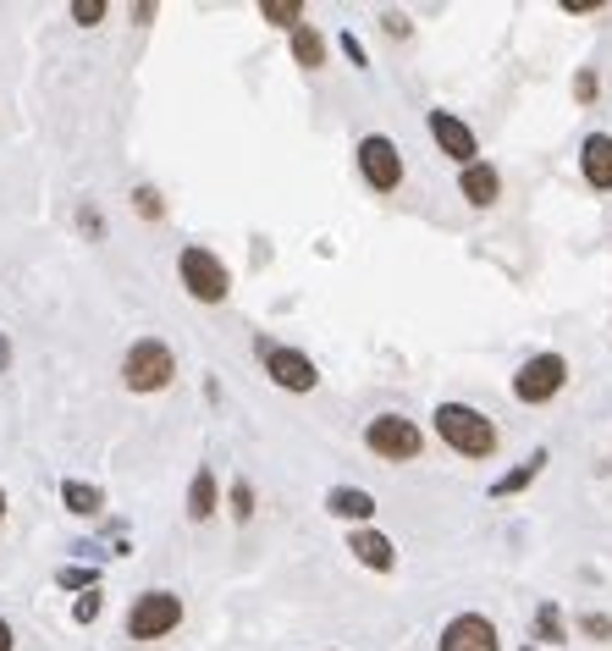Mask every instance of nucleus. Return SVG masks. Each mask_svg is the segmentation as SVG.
<instances>
[{"label":"nucleus","instance_id":"6","mask_svg":"<svg viewBox=\"0 0 612 651\" xmlns=\"http://www.w3.org/2000/svg\"><path fill=\"white\" fill-rule=\"evenodd\" d=\"M569 387V359L563 353H535V359H524L519 364V375H513V398L519 403H552L558 392Z\"/></svg>","mask_w":612,"mask_h":651},{"label":"nucleus","instance_id":"29","mask_svg":"<svg viewBox=\"0 0 612 651\" xmlns=\"http://www.w3.org/2000/svg\"><path fill=\"white\" fill-rule=\"evenodd\" d=\"M563 11H574V17H591V11H602V0H563Z\"/></svg>","mask_w":612,"mask_h":651},{"label":"nucleus","instance_id":"25","mask_svg":"<svg viewBox=\"0 0 612 651\" xmlns=\"http://www.w3.org/2000/svg\"><path fill=\"white\" fill-rule=\"evenodd\" d=\"M72 17H78L83 28H94V22L106 17V0H72Z\"/></svg>","mask_w":612,"mask_h":651},{"label":"nucleus","instance_id":"21","mask_svg":"<svg viewBox=\"0 0 612 651\" xmlns=\"http://www.w3.org/2000/svg\"><path fill=\"white\" fill-rule=\"evenodd\" d=\"M232 519H238V524L254 519V487H249V481H232Z\"/></svg>","mask_w":612,"mask_h":651},{"label":"nucleus","instance_id":"30","mask_svg":"<svg viewBox=\"0 0 612 651\" xmlns=\"http://www.w3.org/2000/svg\"><path fill=\"white\" fill-rule=\"evenodd\" d=\"M0 651H11V624L0 619Z\"/></svg>","mask_w":612,"mask_h":651},{"label":"nucleus","instance_id":"20","mask_svg":"<svg viewBox=\"0 0 612 651\" xmlns=\"http://www.w3.org/2000/svg\"><path fill=\"white\" fill-rule=\"evenodd\" d=\"M61 497H67V508H72V513H83V519H94V513H100V502H106L100 487H83V481H67Z\"/></svg>","mask_w":612,"mask_h":651},{"label":"nucleus","instance_id":"28","mask_svg":"<svg viewBox=\"0 0 612 651\" xmlns=\"http://www.w3.org/2000/svg\"><path fill=\"white\" fill-rule=\"evenodd\" d=\"M342 50H348V61H353V67H370V56H364V44H359L353 33H342Z\"/></svg>","mask_w":612,"mask_h":651},{"label":"nucleus","instance_id":"3","mask_svg":"<svg viewBox=\"0 0 612 651\" xmlns=\"http://www.w3.org/2000/svg\"><path fill=\"white\" fill-rule=\"evenodd\" d=\"M177 271H182V288H188L199 304H221V299L232 293V271H227L221 254L204 249V243H188V249L177 254Z\"/></svg>","mask_w":612,"mask_h":651},{"label":"nucleus","instance_id":"13","mask_svg":"<svg viewBox=\"0 0 612 651\" xmlns=\"http://www.w3.org/2000/svg\"><path fill=\"white\" fill-rule=\"evenodd\" d=\"M580 177L596 188V193H612V133H591L580 144Z\"/></svg>","mask_w":612,"mask_h":651},{"label":"nucleus","instance_id":"9","mask_svg":"<svg viewBox=\"0 0 612 651\" xmlns=\"http://www.w3.org/2000/svg\"><path fill=\"white\" fill-rule=\"evenodd\" d=\"M431 139L442 144V156H448V161H459V171L480 161V139H474V128H469L463 117H453V111H431Z\"/></svg>","mask_w":612,"mask_h":651},{"label":"nucleus","instance_id":"33","mask_svg":"<svg viewBox=\"0 0 612 651\" xmlns=\"http://www.w3.org/2000/svg\"><path fill=\"white\" fill-rule=\"evenodd\" d=\"M524 651H541V647H524Z\"/></svg>","mask_w":612,"mask_h":651},{"label":"nucleus","instance_id":"27","mask_svg":"<svg viewBox=\"0 0 612 651\" xmlns=\"http://www.w3.org/2000/svg\"><path fill=\"white\" fill-rule=\"evenodd\" d=\"M381 28H387L392 39H409V17H403V11H387V17H381Z\"/></svg>","mask_w":612,"mask_h":651},{"label":"nucleus","instance_id":"14","mask_svg":"<svg viewBox=\"0 0 612 651\" xmlns=\"http://www.w3.org/2000/svg\"><path fill=\"white\" fill-rule=\"evenodd\" d=\"M325 513H337V519H353V524H370L375 519V497L359 487H331L325 491Z\"/></svg>","mask_w":612,"mask_h":651},{"label":"nucleus","instance_id":"17","mask_svg":"<svg viewBox=\"0 0 612 651\" xmlns=\"http://www.w3.org/2000/svg\"><path fill=\"white\" fill-rule=\"evenodd\" d=\"M541 470H546V448H535V453H530L519 470H508L502 481H491V497H519V491H524L530 481H535V475H541Z\"/></svg>","mask_w":612,"mask_h":651},{"label":"nucleus","instance_id":"31","mask_svg":"<svg viewBox=\"0 0 612 651\" xmlns=\"http://www.w3.org/2000/svg\"><path fill=\"white\" fill-rule=\"evenodd\" d=\"M6 364H11V342L0 337V370H6Z\"/></svg>","mask_w":612,"mask_h":651},{"label":"nucleus","instance_id":"16","mask_svg":"<svg viewBox=\"0 0 612 651\" xmlns=\"http://www.w3.org/2000/svg\"><path fill=\"white\" fill-rule=\"evenodd\" d=\"M293 61L304 67V72H320L325 67V33L304 22V28H293Z\"/></svg>","mask_w":612,"mask_h":651},{"label":"nucleus","instance_id":"15","mask_svg":"<svg viewBox=\"0 0 612 651\" xmlns=\"http://www.w3.org/2000/svg\"><path fill=\"white\" fill-rule=\"evenodd\" d=\"M215 508H221V491H215V470L210 464H199V475H193V487H188V519H215Z\"/></svg>","mask_w":612,"mask_h":651},{"label":"nucleus","instance_id":"19","mask_svg":"<svg viewBox=\"0 0 612 651\" xmlns=\"http://www.w3.org/2000/svg\"><path fill=\"white\" fill-rule=\"evenodd\" d=\"M535 641H546V647L569 641V624H563V613H558L552 602H541V608H535Z\"/></svg>","mask_w":612,"mask_h":651},{"label":"nucleus","instance_id":"2","mask_svg":"<svg viewBox=\"0 0 612 651\" xmlns=\"http://www.w3.org/2000/svg\"><path fill=\"white\" fill-rule=\"evenodd\" d=\"M364 448H370L375 459H387V464H414V459L425 453V431H420L409 414H375V420L364 425Z\"/></svg>","mask_w":612,"mask_h":651},{"label":"nucleus","instance_id":"12","mask_svg":"<svg viewBox=\"0 0 612 651\" xmlns=\"http://www.w3.org/2000/svg\"><path fill=\"white\" fill-rule=\"evenodd\" d=\"M459 193L474 204V210H491V204L502 199V171H496L491 161L463 166V171H459Z\"/></svg>","mask_w":612,"mask_h":651},{"label":"nucleus","instance_id":"10","mask_svg":"<svg viewBox=\"0 0 612 651\" xmlns=\"http://www.w3.org/2000/svg\"><path fill=\"white\" fill-rule=\"evenodd\" d=\"M437 651H502V641H496V624L485 613H459V619H448Z\"/></svg>","mask_w":612,"mask_h":651},{"label":"nucleus","instance_id":"4","mask_svg":"<svg viewBox=\"0 0 612 651\" xmlns=\"http://www.w3.org/2000/svg\"><path fill=\"white\" fill-rule=\"evenodd\" d=\"M171 375H177V353H171L160 337H139V342L122 353V381H128V392H160V387H171Z\"/></svg>","mask_w":612,"mask_h":651},{"label":"nucleus","instance_id":"8","mask_svg":"<svg viewBox=\"0 0 612 651\" xmlns=\"http://www.w3.org/2000/svg\"><path fill=\"white\" fill-rule=\"evenodd\" d=\"M359 177H364L375 193H398V182H403V156H398V144H392L387 133L359 139Z\"/></svg>","mask_w":612,"mask_h":651},{"label":"nucleus","instance_id":"1","mask_svg":"<svg viewBox=\"0 0 612 651\" xmlns=\"http://www.w3.org/2000/svg\"><path fill=\"white\" fill-rule=\"evenodd\" d=\"M437 437L459 453V459H491L496 453V425L480 414V409H469V403H437Z\"/></svg>","mask_w":612,"mask_h":651},{"label":"nucleus","instance_id":"26","mask_svg":"<svg viewBox=\"0 0 612 651\" xmlns=\"http://www.w3.org/2000/svg\"><path fill=\"white\" fill-rule=\"evenodd\" d=\"M72 619L78 624H89V619H100V597L89 591V597H78V608H72Z\"/></svg>","mask_w":612,"mask_h":651},{"label":"nucleus","instance_id":"23","mask_svg":"<svg viewBox=\"0 0 612 651\" xmlns=\"http://www.w3.org/2000/svg\"><path fill=\"white\" fill-rule=\"evenodd\" d=\"M580 635H591V641H612V619L608 613H585V619H580Z\"/></svg>","mask_w":612,"mask_h":651},{"label":"nucleus","instance_id":"24","mask_svg":"<svg viewBox=\"0 0 612 651\" xmlns=\"http://www.w3.org/2000/svg\"><path fill=\"white\" fill-rule=\"evenodd\" d=\"M133 204H139V216H144V221H160V216H165V204H160V193H154V188H139V193H133Z\"/></svg>","mask_w":612,"mask_h":651},{"label":"nucleus","instance_id":"18","mask_svg":"<svg viewBox=\"0 0 612 651\" xmlns=\"http://www.w3.org/2000/svg\"><path fill=\"white\" fill-rule=\"evenodd\" d=\"M260 17L293 33V28H304V0H260Z\"/></svg>","mask_w":612,"mask_h":651},{"label":"nucleus","instance_id":"22","mask_svg":"<svg viewBox=\"0 0 612 651\" xmlns=\"http://www.w3.org/2000/svg\"><path fill=\"white\" fill-rule=\"evenodd\" d=\"M602 94V78H596V67H580V78H574V100L580 106H591Z\"/></svg>","mask_w":612,"mask_h":651},{"label":"nucleus","instance_id":"7","mask_svg":"<svg viewBox=\"0 0 612 651\" xmlns=\"http://www.w3.org/2000/svg\"><path fill=\"white\" fill-rule=\"evenodd\" d=\"M254 348H260V359H265V375H271L282 392H314V387H320V370H314L309 353L288 348V342H271V337H260Z\"/></svg>","mask_w":612,"mask_h":651},{"label":"nucleus","instance_id":"11","mask_svg":"<svg viewBox=\"0 0 612 651\" xmlns=\"http://www.w3.org/2000/svg\"><path fill=\"white\" fill-rule=\"evenodd\" d=\"M348 552H353L364 569H375V574H392V569H398V547H392L381 530H370V524H359V530L348 535Z\"/></svg>","mask_w":612,"mask_h":651},{"label":"nucleus","instance_id":"32","mask_svg":"<svg viewBox=\"0 0 612 651\" xmlns=\"http://www.w3.org/2000/svg\"><path fill=\"white\" fill-rule=\"evenodd\" d=\"M0 519H6V491H0Z\"/></svg>","mask_w":612,"mask_h":651},{"label":"nucleus","instance_id":"5","mask_svg":"<svg viewBox=\"0 0 612 651\" xmlns=\"http://www.w3.org/2000/svg\"><path fill=\"white\" fill-rule=\"evenodd\" d=\"M182 624V597L177 591H144V597H133V608H128V635L133 641H160V635H171Z\"/></svg>","mask_w":612,"mask_h":651}]
</instances>
